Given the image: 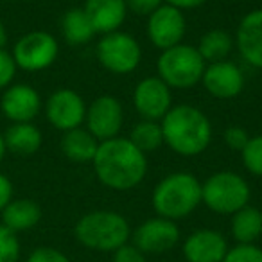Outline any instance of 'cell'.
Here are the masks:
<instances>
[{"label": "cell", "instance_id": "obj_7", "mask_svg": "<svg viewBox=\"0 0 262 262\" xmlns=\"http://www.w3.org/2000/svg\"><path fill=\"white\" fill-rule=\"evenodd\" d=\"M97 61L106 72L115 76H129L142 61V47L135 36L124 31L101 34L95 47Z\"/></svg>", "mask_w": 262, "mask_h": 262}, {"label": "cell", "instance_id": "obj_36", "mask_svg": "<svg viewBox=\"0 0 262 262\" xmlns=\"http://www.w3.org/2000/svg\"><path fill=\"white\" fill-rule=\"evenodd\" d=\"M6 45H8V29L0 22V49H6Z\"/></svg>", "mask_w": 262, "mask_h": 262}, {"label": "cell", "instance_id": "obj_33", "mask_svg": "<svg viewBox=\"0 0 262 262\" xmlns=\"http://www.w3.org/2000/svg\"><path fill=\"white\" fill-rule=\"evenodd\" d=\"M112 262H146V253H142L135 244L126 243L113 251Z\"/></svg>", "mask_w": 262, "mask_h": 262}, {"label": "cell", "instance_id": "obj_3", "mask_svg": "<svg viewBox=\"0 0 262 262\" xmlns=\"http://www.w3.org/2000/svg\"><path fill=\"white\" fill-rule=\"evenodd\" d=\"M151 203L160 217L183 219L201 205V182L192 172H171L155 185Z\"/></svg>", "mask_w": 262, "mask_h": 262}, {"label": "cell", "instance_id": "obj_11", "mask_svg": "<svg viewBox=\"0 0 262 262\" xmlns=\"http://www.w3.org/2000/svg\"><path fill=\"white\" fill-rule=\"evenodd\" d=\"M43 110L49 124L61 133L81 127L86 117V102L83 95L72 88H59L52 92L45 101Z\"/></svg>", "mask_w": 262, "mask_h": 262}, {"label": "cell", "instance_id": "obj_2", "mask_svg": "<svg viewBox=\"0 0 262 262\" xmlns=\"http://www.w3.org/2000/svg\"><path fill=\"white\" fill-rule=\"evenodd\" d=\"M164 144L183 158L200 157L208 149L214 127L203 110L192 104L172 106L160 120Z\"/></svg>", "mask_w": 262, "mask_h": 262}, {"label": "cell", "instance_id": "obj_18", "mask_svg": "<svg viewBox=\"0 0 262 262\" xmlns=\"http://www.w3.org/2000/svg\"><path fill=\"white\" fill-rule=\"evenodd\" d=\"M95 34H108L120 31L127 18L126 0H86L83 6Z\"/></svg>", "mask_w": 262, "mask_h": 262}, {"label": "cell", "instance_id": "obj_10", "mask_svg": "<svg viewBox=\"0 0 262 262\" xmlns=\"http://www.w3.org/2000/svg\"><path fill=\"white\" fill-rule=\"evenodd\" d=\"M124 126V108L115 95H99L86 106L84 127L99 140L115 139L120 137V129Z\"/></svg>", "mask_w": 262, "mask_h": 262}, {"label": "cell", "instance_id": "obj_14", "mask_svg": "<svg viewBox=\"0 0 262 262\" xmlns=\"http://www.w3.org/2000/svg\"><path fill=\"white\" fill-rule=\"evenodd\" d=\"M43 102L40 92L26 83H13L2 92L0 110L11 124L33 122L40 115Z\"/></svg>", "mask_w": 262, "mask_h": 262}, {"label": "cell", "instance_id": "obj_6", "mask_svg": "<svg viewBox=\"0 0 262 262\" xmlns=\"http://www.w3.org/2000/svg\"><path fill=\"white\" fill-rule=\"evenodd\" d=\"M251 189L241 174L233 171H219L201 182V203L219 215H233L250 205Z\"/></svg>", "mask_w": 262, "mask_h": 262}, {"label": "cell", "instance_id": "obj_35", "mask_svg": "<svg viewBox=\"0 0 262 262\" xmlns=\"http://www.w3.org/2000/svg\"><path fill=\"white\" fill-rule=\"evenodd\" d=\"M165 4L174 6V8L182 9V11H190V9H198L203 4H207L208 0H164Z\"/></svg>", "mask_w": 262, "mask_h": 262}, {"label": "cell", "instance_id": "obj_23", "mask_svg": "<svg viewBox=\"0 0 262 262\" xmlns=\"http://www.w3.org/2000/svg\"><path fill=\"white\" fill-rule=\"evenodd\" d=\"M230 232L237 244H255L262 235V212L251 205L243 207L232 215Z\"/></svg>", "mask_w": 262, "mask_h": 262}, {"label": "cell", "instance_id": "obj_16", "mask_svg": "<svg viewBox=\"0 0 262 262\" xmlns=\"http://www.w3.org/2000/svg\"><path fill=\"white\" fill-rule=\"evenodd\" d=\"M182 251L187 262H223L228 243L217 230L200 228L183 241Z\"/></svg>", "mask_w": 262, "mask_h": 262}, {"label": "cell", "instance_id": "obj_22", "mask_svg": "<svg viewBox=\"0 0 262 262\" xmlns=\"http://www.w3.org/2000/svg\"><path fill=\"white\" fill-rule=\"evenodd\" d=\"M61 36L70 47H83L95 36L92 22L83 8H70L61 18Z\"/></svg>", "mask_w": 262, "mask_h": 262}, {"label": "cell", "instance_id": "obj_34", "mask_svg": "<svg viewBox=\"0 0 262 262\" xmlns=\"http://www.w3.org/2000/svg\"><path fill=\"white\" fill-rule=\"evenodd\" d=\"M13 194H15L13 182L6 174L0 172V212L9 205V201L13 200Z\"/></svg>", "mask_w": 262, "mask_h": 262}, {"label": "cell", "instance_id": "obj_29", "mask_svg": "<svg viewBox=\"0 0 262 262\" xmlns=\"http://www.w3.org/2000/svg\"><path fill=\"white\" fill-rule=\"evenodd\" d=\"M16 70H18V67H16L11 52L0 49V92H4L9 84H13Z\"/></svg>", "mask_w": 262, "mask_h": 262}, {"label": "cell", "instance_id": "obj_4", "mask_svg": "<svg viewBox=\"0 0 262 262\" xmlns=\"http://www.w3.org/2000/svg\"><path fill=\"white\" fill-rule=\"evenodd\" d=\"M77 243L88 250L115 251L129 241L131 228L122 214L113 210H94L84 214L74 226Z\"/></svg>", "mask_w": 262, "mask_h": 262}, {"label": "cell", "instance_id": "obj_17", "mask_svg": "<svg viewBox=\"0 0 262 262\" xmlns=\"http://www.w3.org/2000/svg\"><path fill=\"white\" fill-rule=\"evenodd\" d=\"M233 40L241 58L253 69L262 70V8L251 9L241 18Z\"/></svg>", "mask_w": 262, "mask_h": 262}, {"label": "cell", "instance_id": "obj_13", "mask_svg": "<svg viewBox=\"0 0 262 262\" xmlns=\"http://www.w3.org/2000/svg\"><path fill=\"white\" fill-rule=\"evenodd\" d=\"M131 241L142 253L158 255L172 250L180 241V228L176 221L165 217H151L131 233Z\"/></svg>", "mask_w": 262, "mask_h": 262}, {"label": "cell", "instance_id": "obj_20", "mask_svg": "<svg viewBox=\"0 0 262 262\" xmlns=\"http://www.w3.org/2000/svg\"><path fill=\"white\" fill-rule=\"evenodd\" d=\"M0 215H2V225L6 228L20 233L34 228L41 221V207L34 200H27V198L15 200L13 198L8 207L0 212Z\"/></svg>", "mask_w": 262, "mask_h": 262}, {"label": "cell", "instance_id": "obj_31", "mask_svg": "<svg viewBox=\"0 0 262 262\" xmlns=\"http://www.w3.org/2000/svg\"><path fill=\"white\" fill-rule=\"evenodd\" d=\"M26 262H70V258L63 251L56 250V248L40 246L31 251Z\"/></svg>", "mask_w": 262, "mask_h": 262}, {"label": "cell", "instance_id": "obj_24", "mask_svg": "<svg viewBox=\"0 0 262 262\" xmlns=\"http://www.w3.org/2000/svg\"><path fill=\"white\" fill-rule=\"evenodd\" d=\"M196 49L207 65L208 63L225 61L235 49V40L228 31L210 29L200 38V43H198Z\"/></svg>", "mask_w": 262, "mask_h": 262}, {"label": "cell", "instance_id": "obj_37", "mask_svg": "<svg viewBox=\"0 0 262 262\" xmlns=\"http://www.w3.org/2000/svg\"><path fill=\"white\" fill-rule=\"evenodd\" d=\"M6 153H8V149H6V142H4V133H0V164H2V160H4Z\"/></svg>", "mask_w": 262, "mask_h": 262}, {"label": "cell", "instance_id": "obj_8", "mask_svg": "<svg viewBox=\"0 0 262 262\" xmlns=\"http://www.w3.org/2000/svg\"><path fill=\"white\" fill-rule=\"evenodd\" d=\"M59 54V41L47 31H31L20 36L13 47L16 67L26 72L36 74L54 65Z\"/></svg>", "mask_w": 262, "mask_h": 262}, {"label": "cell", "instance_id": "obj_21", "mask_svg": "<svg viewBox=\"0 0 262 262\" xmlns=\"http://www.w3.org/2000/svg\"><path fill=\"white\" fill-rule=\"evenodd\" d=\"M99 147V140L92 135L86 127L65 131L61 137V151L67 160L74 164H92Z\"/></svg>", "mask_w": 262, "mask_h": 262}, {"label": "cell", "instance_id": "obj_15", "mask_svg": "<svg viewBox=\"0 0 262 262\" xmlns=\"http://www.w3.org/2000/svg\"><path fill=\"white\" fill-rule=\"evenodd\" d=\"M201 84L205 90L215 99H235L246 84V76L237 63L225 59V61L208 63L201 77Z\"/></svg>", "mask_w": 262, "mask_h": 262}, {"label": "cell", "instance_id": "obj_12", "mask_svg": "<svg viewBox=\"0 0 262 262\" xmlns=\"http://www.w3.org/2000/svg\"><path fill=\"white\" fill-rule=\"evenodd\" d=\"M133 106L140 119L160 122L172 108V90L158 76H147L135 84Z\"/></svg>", "mask_w": 262, "mask_h": 262}, {"label": "cell", "instance_id": "obj_26", "mask_svg": "<svg viewBox=\"0 0 262 262\" xmlns=\"http://www.w3.org/2000/svg\"><path fill=\"white\" fill-rule=\"evenodd\" d=\"M241 160L250 174L262 178V133L250 137L244 149L241 151Z\"/></svg>", "mask_w": 262, "mask_h": 262}, {"label": "cell", "instance_id": "obj_1", "mask_svg": "<svg viewBox=\"0 0 262 262\" xmlns=\"http://www.w3.org/2000/svg\"><path fill=\"white\" fill-rule=\"evenodd\" d=\"M92 165L99 183L117 192H126L139 187L149 169L147 155L142 153L127 137H115L99 142Z\"/></svg>", "mask_w": 262, "mask_h": 262}, {"label": "cell", "instance_id": "obj_5", "mask_svg": "<svg viewBox=\"0 0 262 262\" xmlns=\"http://www.w3.org/2000/svg\"><path fill=\"white\" fill-rule=\"evenodd\" d=\"M207 63L198 49L189 43H180L162 51L157 59V76L171 90H190L201 83Z\"/></svg>", "mask_w": 262, "mask_h": 262}, {"label": "cell", "instance_id": "obj_28", "mask_svg": "<svg viewBox=\"0 0 262 262\" xmlns=\"http://www.w3.org/2000/svg\"><path fill=\"white\" fill-rule=\"evenodd\" d=\"M223 262H262V248L257 244H235L228 248Z\"/></svg>", "mask_w": 262, "mask_h": 262}, {"label": "cell", "instance_id": "obj_32", "mask_svg": "<svg viewBox=\"0 0 262 262\" xmlns=\"http://www.w3.org/2000/svg\"><path fill=\"white\" fill-rule=\"evenodd\" d=\"M162 4L164 0H126L127 11L137 16H146V18L153 15Z\"/></svg>", "mask_w": 262, "mask_h": 262}, {"label": "cell", "instance_id": "obj_9", "mask_svg": "<svg viewBox=\"0 0 262 262\" xmlns=\"http://www.w3.org/2000/svg\"><path fill=\"white\" fill-rule=\"evenodd\" d=\"M146 34L153 47H157L160 52L183 43L187 34L185 11L164 2L153 15L147 16Z\"/></svg>", "mask_w": 262, "mask_h": 262}, {"label": "cell", "instance_id": "obj_19", "mask_svg": "<svg viewBox=\"0 0 262 262\" xmlns=\"http://www.w3.org/2000/svg\"><path fill=\"white\" fill-rule=\"evenodd\" d=\"M4 142L8 153L16 157H31L38 153L43 144V135L38 126L33 122H16L6 129Z\"/></svg>", "mask_w": 262, "mask_h": 262}, {"label": "cell", "instance_id": "obj_25", "mask_svg": "<svg viewBox=\"0 0 262 262\" xmlns=\"http://www.w3.org/2000/svg\"><path fill=\"white\" fill-rule=\"evenodd\" d=\"M127 139L146 155L164 146V133H162L160 122H157V120L140 119L135 126L131 127Z\"/></svg>", "mask_w": 262, "mask_h": 262}, {"label": "cell", "instance_id": "obj_27", "mask_svg": "<svg viewBox=\"0 0 262 262\" xmlns=\"http://www.w3.org/2000/svg\"><path fill=\"white\" fill-rule=\"evenodd\" d=\"M20 250L18 233L0 225V262H18Z\"/></svg>", "mask_w": 262, "mask_h": 262}, {"label": "cell", "instance_id": "obj_30", "mask_svg": "<svg viewBox=\"0 0 262 262\" xmlns=\"http://www.w3.org/2000/svg\"><path fill=\"white\" fill-rule=\"evenodd\" d=\"M223 140H225L226 147L241 153L248 144V140H250V133L243 126H228L225 129V133H223Z\"/></svg>", "mask_w": 262, "mask_h": 262}]
</instances>
